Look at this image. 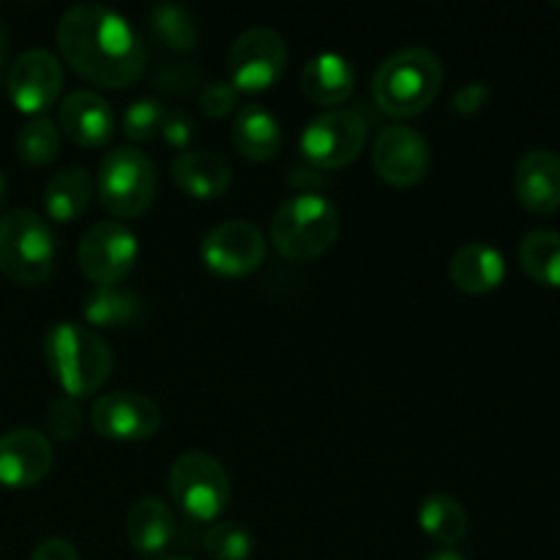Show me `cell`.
Here are the masks:
<instances>
[{
  "label": "cell",
  "mask_w": 560,
  "mask_h": 560,
  "mask_svg": "<svg viewBox=\"0 0 560 560\" xmlns=\"http://www.w3.org/2000/svg\"><path fill=\"white\" fill-rule=\"evenodd\" d=\"M55 38L66 63L96 88L124 91L145 74L148 52L140 33L109 5H74L60 16Z\"/></svg>",
  "instance_id": "obj_1"
},
{
  "label": "cell",
  "mask_w": 560,
  "mask_h": 560,
  "mask_svg": "<svg viewBox=\"0 0 560 560\" xmlns=\"http://www.w3.org/2000/svg\"><path fill=\"white\" fill-rule=\"evenodd\" d=\"M443 63L432 49L405 47L388 55L372 77V98L388 118H413L438 98Z\"/></svg>",
  "instance_id": "obj_2"
},
{
  "label": "cell",
  "mask_w": 560,
  "mask_h": 560,
  "mask_svg": "<svg viewBox=\"0 0 560 560\" xmlns=\"http://www.w3.org/2000/svg\"><path fill=\"white\" fill-rule=\"evenodd\" d=\"M44 359L69 399H85L102 392L113 375V350L93 328L58 323L44 337Z\"/></svg>",
  "instance_id": "obj_3"
},
{
  "label": "cell",
  "mask_w": 560,
  "mask_h": 560,
  "mask_svg": "<svg viewBox=\"0 0 560 560\" xmlns=\"http://www.w3.org/2000/svg\"><path fill=\"white\" fill-rule=\"evenodd\" d=\"M342 233V217L331 200L315 191H301L273 211L271 244L279 257L306 262L326 255Z\"/></svg>",
  "instance_id": "obj_4"
},
{
  "label": "cell",
  "mask_w": 560,
  "mask_h": 560,
  "mask_svg": "<svg viewBox=\"0 0 560 560\" xmlns=\"http://www.w3.org/2000/svg\"><path fill=\"white\" fill-rule=\"evenodd\" d=\"M55 235L38 213L16 208L0 217V271L16 284L36 288L52 277Z\"/></svg>",
  "instance_id": "obj_5"
},
{
  "label": "cell",
  "mask_w": 560,
  "mask_h": 560,
  "mask_svg": "<svg viewBox=\"0 0 560 560\" xmlns=\"http://www.w3.org/2000/svg\"><path fill=\"white\" fill-rule=\"evenodd\" d=\"M156 167L140 148H113L98 164V200L115 219L142 217L156 200Z\"/></svg>",
  "instance_id": "obj_6"
},
{
  "label": "cell",
  "mask_w": 560,
  "mask_h": 560,
  "mask_svg": "<svg viewBox=\"0 0 560 560\" xmlns=\"http://www.w3.org/2000/svg\"><path fill=\"white\" fill-rule=\"evenodd\" d=\"M167 487L180 512L197 523H217L233 498V485L213 454L184 452L170 465Z\"/></svg>",
  "instance_id": "obj_7"
},
{
  "label": "cell",
  "mask_w": 560,
  "mask_h": 560,
  "mask_svg": "<svg viewBox=\"0 0 560 560\" xmlns=\"http://www.w3.org/2000/svg\"><path fill=\"white\" fill-rule=\"evenodd\" d=\"M366 145V120L353 109H326L304 126L299 151L315 170H342Z\"/></svg>",
  "instance_id": "obj_8"
},
{
  "label": "cell",
  "mask_w": 560,
  "mask_h": 560,
  "mask_svg": "<svg viewBox=\"0 0 560 560\" xmlns=\"http://www.w3.org/2000/svg\"><path fill=\"white\" fill-rule=\"evenodd\" d=\"M288 69V42L271 27H249L228 52L230 85L244 93H266Z\"/></svg>",
  "instance_id": "obj_9"
},
{
  "label": "cell",
  "mask_w": 560,
  "mask_h": 560,
  "mask_svg": "<svg viewBox=\"0 0 560 560\" xmlns=\"http://www.w3.org/2000/svg\"><path fill=\"white\" fill-rule=\"evenodd\" d=\"M137 257H140V244L126 224L98 222L82 235L77 266L82 277L96 288H113L135 271Z\"/></svg>",
  "instance_id": "obj_10"
},
{
  "label": "cell",
  "mask_w": 560,
  "mask_h": 560,
  "mask_svg": "<svg viewBox=\"0 0 560 560\" xmlns=\"http://www.w3.org/2000/svg\"><path fill=\"white\" fill-rule=\"evenodd\" d=\"M200 257L217 277L241 279L255 273L266 262V235L244 219H230L208 230L202 238Z\"/></svg>",
  "instance_id": "obj_11"
},
{
  "label": "cell",
  "mask_w": 560,
  "mask_h": 560,
  "mask_svg": "<svg viewBox=\"0 0 560 560\" xmlns=\"http://www.w3.org/2000/svg\"><path fill=\"white\" fill-rule=\"evenodd\" d=\"M91 424L104 441L142 443L162 430V410L137 392H109L93 402Z\"/></svg>",
  "instance_id": "obj_12"
},
{
  "label": "cell",
  "mask_w": 560,
  "mask_h": 560,
  "mask_svg": "<svg viewBox=\"0 0 560 560\" xmlns=\"http://www.w3.org/2000/svg\"><path fill=\"white\" fill-rule=\"evenodd\" d=\"M432 151L424 135L410 126H388L372 145V167L383 184L394 189H413L430 173Z\"/></svg>",
  "instance_id": "obj_13"
},
{
  "label": "cell",
  "mask_w": 560,
  "mask_h": 560,
  "mask_svg": "<svg viewBox=\"0 0 560 560\" xmlns=\"http://www.w3.org/2000/svg\"><path fill=\"white\" fill-rule=\"evenodd\" d=\"M5 91L20 113L42 118L63 91V66L47 49H27L11 63Z\"/></svg>",
  "instance_id": "obj_14"
},
{
  "label": "cell",
  "mask_w": 560,
  "mask_h": 560,
  "mask_svg": "<svg viewBox=\"0 0 560 560\" xmlns=\"http://www.w3.org/2000/svg\"><path fill=\"white\" fill-rule=\"evenodd\" d=\"M55 463V448L38 430H11L0 435V485L27 490L42 485Z\"/></svg>",
  "instance_id": "obj_15"
},
{
  "label": "cell",
  "mask_w": 560,
  "mask_h": 560,
  "mask_svg": "<svg viewBox=\"0 0 560 560\" xmlns=\"http://www.w3.org/2000/svg\"><path fill=\"white\" fill-rule=\"evenodd\" d=\"M58 129L80 148H104L115 135L113 107L93 91H71L60 102Z\"/></svg>",
  "instance_id": "obj_16"
},
{
  "label": "cell",
  "mask_w": 560,
  "mask_h": 560,
  "mask_svg": "<svg viewBox=\"0 0 560 560\" xmlns=\"http://www.w3.org/2000/svg\"><path fill=\"white\" fill-rule=\"evenodd\" d=\"M514 195L528 213L550 217L560 208V156L536 148L520 159L514 170Z\"/></svg>",
  "instance_id": "obj_17"
},
{
  "label": "cell",
  "mask_w": 560,
  "mask_h": 560,
  "mask_svg": "<svg viewBox=\"0 0 560 560\" xmlns=\"http://www.w3.org/2000/svg\"><path fill=\"white\" fill-rule=\"evenodd\" d=\"M170 175H173L175 186L195 200H219L228 195L230 184H233L230 164L219 153L206 151V148L180 151L170 164Z\"/></svg>",
  "instance_id": "obj_18"
},
{
  "label": "cell",
  "mask_w": 560,
  "mask_h": 560,
  "mask_svg": "<svg viewBox=\"0 0 560 560\" xmlns=\"http://www.w3.org/2000/svg\"><path fill=\"white\" fill-rule=\"evenodd\" d=\"M355 91V71L345 55L320 52L301 71V93L317 107H339Z\"/></svg>",
  "instance_id": "obj_19"
},
{
  "label": "cell",
  "mask_w": 560,
  "mask_h": 560,
  "mask_svg": "<svg viewBox=\"0 0 560 560\" xmlns=\"http://www.w3.org/2000/svg\"><path fill=\"white\" fill-rule=\"evenodd\" d=\"M448 279L457 290L468 295H487L498 290L506 279V260L490 244H465L454 252L448 262Z\"/></svg>",
  "instance_id": "obj_20"
},
{
  "label": "cell",
  "mask_w": 560,
  "mask_h": 560,
  "mask_svg": "<svg viewBox=\"0 0 560 560\" xmlns=\"http://www.w3.org/2000/svg\"><path fill=\"white\" fill-rule=\"evenodd\" d=\"M175 514L167 501L156 495L140 498L126 514V539L135 552L145 558H156L173 545Z\"/></svg>",
  "instance_id": "obj_21"
},
{
  "label": "cell",
  "mask_w": 560,
  "mask_h": 560,
  "mask_svg": "<svg viewBox=\"0 0 560 560\" xmlns=\"http://www.w3.org/2000/svg\"><path fill=\"white\" fill-rule=\"evenodd\" d=\"M233 145L246 162H271L282 148V126L273 118L271 109L249 104L235 113Z\"/></svg>",
  "instance_id": "obj_22"
},
{
  "label": "cell",
  "mask_w": 560,
  "mask_h": 560,
  "mask_svg": "<svg viewBox=\"0 0 560 560\" xmlns=\"http://www.w3.org/2000/svg\"><path fill=\"white\" fill-rule=\"evenodd\" d=\"M93 191L96 184L85 167H63L49 178L44 189V211L52 222L69 224L88 211Z\"/></svg>",
  "instance_id": "obj_23"
},
{
  "label": "cell",
  "mask_w": 560,
  "mask_h": 560,
  "mask_svg": "<svg viewBox=\"0 0 560 560\" xmlns=\"http://www.w3.org/2000/svg\"><path fill=\"white\" fill-rule=\"evenodd\" d=\"M419 525L443 550H454L468 536V514L454 495L438 492L421 501Z\"/></svg>",
  "instance_id": "obj_24"
},
{
  "label": "cell",
  "mask_w": 560,
  "mask_h": 560,
  "mask_svg": "<svg viewBox=\"0 0 560 560\" xmlns=\"http://www.w3.org/2000/svg\"><path fill=\"white\" fill-rule=\"evenodd\" d=\"M142 301L131 290L118 288H96L82 304V317L93 328H124L140 317Z\"/></svg>",
  "instance_id": "obj_25"
},
{
  "label": "cell",
  "mask_w": 560,
  "mask_h": 560,
  "mask_svg": "<svg viewBox=\"0 0 560 560\" xmlns=\"http://www.w3.org/2000/svg\"><path fill=\"white\" fill-rule=\"evenodd\" d=\"M520 266L545 288H560V233L534 230L520 241Z\"/></svg>",
  "instance_id": "obj_26"
},
{
  "label": "cell",
  "mask_w": 560,
  "mask_h": 560,
  "mask_svg": "<svg viewBox=\"0 0 560 560\" xmlns=\"http://www.w3.org/2000/svg\"><path fill=\"white\" fill-rule=\"evenodd\" d=\"M148 25H151L153 36L162 47H167L170 52H191L200 42V31H197V22L184 5L178 3H159L148 11Z\"/></svg>",
  "instance_id": "obj_27"
},
{
  "label": "cell",
  "mask_w": 560,
  "mask_h": 560,
  "mask_svg": "<svg viewBox=\"0 0 560 560\" xmlns=\"http://www.w3.org/2000/svg\"><path fill=\"white\" fill-rule=\"evenodd\" d=\"M60 153V129L49 118H31L16 135V156L31 167H44Z\"/></svg>",
  "instance_id": "obj_28"
},
{
  "label": "cell",
  "mask_w": 560,
  "mask_h": 560,
  "mask_svg": "<svg viewBox=\"0 0 560 560\" xmlns=\"http://www.w3.org/2000/svg\"><path fill=\"white\" fill-rule=\"evenodd\" d=\"M202 547L213 560H249L255 541L238 523H213L202 536Z\"/></svg>",
  "instance_id": "obj_29"
},
{
  "label": "cell",
  "mask_w": 560,
  "mask_h": 560,
  "mask_svg": "<svg viewBox=\"0 0 560 560\" xmlns=\"http://www.w3.org/2000/svg\"><path fill=\"white\" fill-rule=\"evenodd\" d=\"M164 107L156 98H137L124 113V135L131 142H151L164 124Z\"/></svg>",
  "instance_id": "obj_30"
},
{
  "label": "cell",
  "mask_w": 560,
  "mask_h": 560,
  "mask_svg": "<svg viewBox=\"0 0 560 560\" xmlns=\"http://www.w3.org/2000/svg\"><path fill=\"white\" fill-rule=\"evenodd\" d=\"M153 85L167 96L186 98L197 96L206 80H202V71L191 63H162L153 71Z\"/></svg>",
  "instance_id": "obj_31"
},
{
  "label": "cell",
  "mask_w": 560,
  "mask_h": 560,
  "mask_svg": "<svg viewBox=\"0 0 560 560\" xmlns=\"http://www.w3.org/2000/svg\"><path fill=\"white\" fill-rule=\"evenodd\" d=\"M47 427H49V435H52L55 441L71 443L80 438L82 427H85V416H82V410L77 408L74 399L69 397L55 399V402L47 408Z\"/></svg>",
  "instance_id": "obj_32"
},
{
  "label": "cell",
  "mask_w": 560,
  "mask_h": 560,
  "mask_svg": "<svg viewBox=\"0 0 560 560\" xmlns=\"http://www.w3.org/2000/svg\"><path fill=\"white\" fill-rule=\"evenodd\" d=\"M197 104L208 118H228L238 109V91L230 82H206L202 91L197 93Z\"/></svg>",
  "instance_id": "obj_33"
},
{
  "label": "cell",
  "mask_w": 560,
  "mask_h": 560,
  "mask_svg": "<svg viewBox=\"0 0 560 560\" xmlns=\"http://www.w3.org/2000/svg\"><path fill=\"white\" fill-rule=\"evenodd\" d=\"M159 137H162L167 145L186 151L189 142L195 140V118H191L189 113H184V109H173V113L164 115V124H162V131H159Z\"/></svg>",
  "instance_id": "obj_34"
},
{
  "label": "cell",
  "mask_w": 560,
  "mask_h": 560,
  "mask_svg": "<svg viewBox=\"0 0 560 560\" xmlns=\"http://www.w3.org/2000/svg\"><path fill=\"white\" fill-rule=\"evenodd\" d=\"M487 98H490V88H487L485 82H468V85H463L457 93H454L452 107L454 113L468 118V115H476L485 109Z\"/></svg>",
  "instance_id": "obj_35"
},
{
  "label": "cell",
  "mask_w": 560,
  "mask_h": 560,
  "mask_svg": "<svg viewBox=\"0 0 560 560\" xmlns=\"http://www.w3.org/2000/svg\"><path fill=\"white\" fill-rule=\"evenodd\" d=\"M31 560H80V552H77V547L71 545L69 539L55 536V539H44L42 545L33 550Z\"/></svg>",
  "instance_id": "obj_36"
},
{
  "label": "cell",
  "mask_w": 560,
  "mask_h": 560,
  "mask_svg": "<svg viewBox=\"0 0 560 560\" xmlns=\"http://www.w3.org/2000/svg\"><path fill=\"white\" fill-rule=\"evenodd\" d=\"M424 560H468L465 556H459L457 550H438L432 556H427Z\"/></svg>",
  "instance_id": "obj_37"
},
{
  "label": "cell",
  "mask_w": 560,
  "mask_h": 560,
  "mask_svg": "<svg viewBox=\"0 0 560 560\" xmlns=\"http://www.w3.org/2000/svg\"><path fill=\"white\" fill-rule=\"evenodd\" d=\"M5 49H9V42H5V31L0 27V74H3V66H5Z\"/></svg>",
  "instance_id": "obj_38"
},
{
  "label": "cell",
  "mask_w": 560,
  "mask_h": 560,
  "mask_svg": "<svg viewBox=\"0 0 560 560\" xmlns=\"http://www.w3.org/2000/svg\"><path fill=\"white\" fill-rule=\"evenodd\" d=\"M5 195H9V184H5V175L0 173V211H3V202H5Z\"/></svg>",
  "instance_id": "obj_39"
},
{
  "label": "cell",
  "mask_w": 560,
  "mask_h": 560,
  "mask_svg": "<svg viewBox=\"0 0 560 560\" xmlns=\"http://www.w3.org/2000/svg\"><path fill=\"white\" fill-rule=\"evenodd\" d=\"M167 560H195V558H180V556H178V558H167Z\"/></svg>",
  "instance_id": "obj_40"
}]
</instances>
